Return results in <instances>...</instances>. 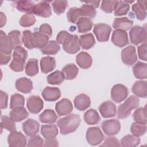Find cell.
I'll use <instances>...</instances> for the list:
<instances>
[{
    "label": "cell",
    "mask_w": 147,
    "mask_h": 147,
    "mask_svg": "<svg viewBox=\"0 0 147 147\" xmlns=\"http://www.w3.org/2000/svg\"><path fill=\"white\" fill-rule=\"evenodd\" d=\"M80 122L81 119L79 115L71 114L60 118L57 124L60 129L61 134L65 135L74 132L79 126Z\"/></svg>",
    "instance_id": "6da1fadb"
},
{
    "label": "cell",
    "mask_w": 147,
    "mask_h": 147,
    "mask_svg": "<svg viewBox=\"0 0 147 147\" xmlns=\"http://www.w3.org/2000/svg\"><path fill=\"white\" fill-rule=\"evenodd\" d=\"M140 100L134 95H130L118 107L117 117L119 119L126 118L129 116L131 110L138 107Z\"/></svg>",
    "instance_id": "7a4b0ae2"
},
{
    "label": "cell",
    "mask_w": 147,
    "mask_h": 147,
    "mask_svg": "<svg viewBox=\"0 0 147 147\" xmlns=\"http://www.w3.org/2000/svg\"><path fill=\"white\" fill-rule=\"evenodd\" d=\"M130 42L134 45H138L146 41V25L141 26L135 25L132 27L129 32Z\"/></svg>",
    "instance_id": "3957f363"
},
{
    "label": "cell",
    "mask_w": 147,
    "mask_h": 147,
    "mask_svg": "<svg viewBox=\"0 0 147 147\" xmlns=\"http://www.w3.org/2000/svg\"><path fill=\"white\" fill-rule=\"evenodd\" d=\"M86 137L90 145L96 146L102 142L104 139V135L99 127H91L87 129Z\"/></svg>",
    "instance_id": "277c9868"
},
{
    "label": "cell",
    "mask_w": 147,
    "mask_h": 147,
    "mask_svg": "<svg viewBox=\"0 0 147 147\" xmlns=\"http://www.w3.org/2000/svg\"><path fill=\"white\" fill-rule=\"evenodd\" d=\"M93 32L98 41L106 42L109 40L111 28L107 24L99 23L94 25Z\"/></svg>",
    "instance_id": "5b68a950"
},
{
    "label": "cell",
    "mask_w": 147,
    "mask_h": 147,
    "mask_svg": "<svg viewBox=\"0 0 147 147\" xmlns=\"http://www.w3.org/2000/svg\"><path fill=\"white\" fill-rule=\"evenodd\" d=\"M128 94L127 88L121 84H115L111 90V99L116 103H120L124 100L127 98Z\"/></svg>",
    "instance_id": "8992f818"
},
{
    "label": "cell",
    "mask_w": 147,
    "mask_h": 147,
    "mask_svg": "<svg viewBox=\"0 0 147 147\" xmlns=\"http://www.w3.org/2000/svg\"><path fill=\"white\" fill-rule=\"evenodd\" d=\"M122 62L127 65H133L137 60L136 48L134 46L129 45L124 48L121 52Z\"/></svg>",
    "instance_id": "52a82bcc"
},
{
    "label": "cell",
    "mask_w": 147,
    "mask_h": 147,
    "mask_svg": "<svg viewBox=\"0 0 147 147\" xmlns=\"http://www.w3.org/2000/svg\"><path fill=\"white\" fill-rule=\"evenodd\" d=\"M101 127L106 135L113 136L120 131L121 124L119 121L116 119H107L102 122Z\"/></svg>",
    "instance_id": "ba28073f"
},
{
    "label": "cell",
    "mask_w": 147,
    "mask_h": 147,
    "mask_svg": "<svg viewBox=\"0 0 147 147\" xmlns=\"http://www.w3.org/2000/svg\"><path fill=\"white\" fill-rule=\"evenodd\" d=\"M7 142L10 146L24 147L26 145L27 140L21 131L15 130L8 136Z\"/></svg>",
    "instance_id": "9c48e42d"
},
{
    "label": "cell",
    "mask_w": 147,
    "mask_h": 147,
    "mask_svg": "<svg viewBox=\"0 0 147 147\" xmlns=\"http://www.w3.org/2000/svg\"><path fill=\"white\" fill-rule=\"evenodd\" d=\"M80 44L76 34H71L63 44V49L67 53L74 54L80 50Z\"/></svg>",
    "instance_id": "30bf717a"
},
{
    "label": "cell",
    "mask_w": 147,
    "mask_h": 147,
    "mask_svg": "<svg viewBox=\"0 0 147 147\" xmlns=\"http://www.w3.org/2000/svg\"><path fill=\"white\" fill-rule=\"evenodd\" d=\"M33 14L44 18L50 17L52 14V9L49 2L42 1L35 4L33 9Z\"/></svg>",
    "instance_id": "8fae6325"
},
{
    "label": "cell",
    "mask_w": 147,
    "mask_h": 147,
    "mask_svg": "<svg viewBox=\"0 0 147 147\" xmlns=\"http://www.w3.org/2000/svg\"><path fill=\"white\" fill-rule=\"evenodd\" d=\"M44 103L38 95H32L27 99L26 106L32 114H37L43 109Z\"/></svg>",
    "instance_id": "7c38bea8"
},
{
    "label": "cell",
    "mask_w": 147,
    "mask_h": 147,
    "mask_svg": "<svg viewBox=\"0 0 147 147\" xmlns=\"http://www.w3.org/2000/svg\"><path fill=\"white\" fill-rule=\"evenodd\" d=\"M112 42L118 47H123L129 44L127 33L125 30L115 29L113 31L111 37Z\"/></svg>",
    "instance_id": "4fadbf2b"
},
{
    "label": "cell",
    "mask_w": 147,
    "mask_h": 147,
    "mask_svg": "<svg viewBox=\"0 0 147 147\" xmlns=\"http://www.w3.org/2000/svg\"><path fill=\"white\" fill-rule=\"evenodd\" d=\"M98 109L100 114L104 118L113 117L116 115V106L110 100H107L101 103Z\"/></svg>",
    "instance_id": "5bb4252c"
},
{
    "label": "cell",
    "mask_w": 147,
    "mask_h": 147,
    "mask_svg": "<svg viewBox=\"0 0 147 147\" xmlns=\"http://www.w3.org/2000/svg\"><path fill=\"white\" fill-rule=\"evenodd\" d=\"M55 110L59 116H63L69 114L72 112L73 106L69 99L63 98L56 103Z\"/></svg>",
    "instance_id": "9a60e30c"
},
{
    "label": "cell",
    "mask_w": 147,
    "mask_h": 147,
    "mask_svg": "<svg viewBox=\"0 0 147 147\" xmlns=\"http://www.w3.org/2000/svg\"><path fill=\"white\" fill-rule=\"evenodd\" d=\"M22 127L26 136L32 137L38 132L40 125L37 121L29 118L22 123Z\"/></svg>",
    "instance_id": "2e32d148"
},
{
    "label": "cell",
    "mask_w": 147,
    "mask_h": 147,
    "mask_svg": "<svg viewBox=\"0 0 147 147\" xmlns=\"http://www.w3.org/2000/svg\"><path fill=\"white\" fill-rule=\"evenodd\" d=\"M60 96L61 92L57 87H47L42 92V96L47 101H56L60 98Z\"/></svg>",
    "instance_id": "e0dca14e"
},
{
    "label": "cell",
    "mask_w": 147,
    "mask_h": 147,
    "mask_svg": "<svg viewBox=\"0 0 147 147\" xmlns=\"http://www.w3.org/2000/svg\"><path fill=\"white\" fill-rule=\"evenodd\" d=\"M74 105L76 109L79 111L86 110L91 105L90 97L85 94H80L74 99Z\"/></svg>",
    "instance_id": "ac0fdd59"
},
{
    "label": "cell",
    "mask_w": 147,
    "mask_h": 147,
    "mask_svg": "<svg viewBox=\"0 0 147 147\" xmlns=\"http://www.w3.org/2000/svg\"><path fill=\"white\" fill-rule=\"evenodd\" d=\"M16 89L22 93H30L33 89V83L30 79L24 78H20L16 82Z\"/></svg>",
    "instance_id": "d6986e66"
},
{
    "label": "cell",
    "mask_w": 147,
    "mask_h": 147,
    "mask_svg": "<svg viewBox=\"0 0 147 147\" xmlns=\"http://www.w3.org/2000/svg\"><path fill=\"white\" fill-rule=\"evenodd\" d=\"M146 1H138L131 7L132 11L136 14L137 18L140 21L144 20L146 17Z\"/></svg>",
    "instance_id": "ffe728a7"
},
{
    "label": "cell",
    "mask_w": 147,
    "mask_h": 147,
    "mask_svg": "<svg viewBox=\"0 0 147 147\" xmlns=\"http://www.w3.org/2000/svg\"><path fill=\"white\" fill-rule=\"evenodd\" d=\"M49 37L39 32L33 33V48L41 49L44 47L49 42Z\"/></svg>",
    "instance_id": "44dd1931"
},
{
    "label": "cell",
    "mask_w": 147,
    "mask_h": 147,
    "mask_svg": "<svg viewBox=\"0 0 147 147\" xmlns=\"http://www.w3.org/2000/svg\"><path fill=\"white\" fill-rule=\"evenodd\" d=\"M76 62L83 69L89 68L92 63L91 56L86 52H80L76 56Z\"/></svg>",
    "instance_id": "7402d4cb"
},
{
    "label": "cell",
    "mask_w": 147,
    "mask_h": 147,
    "mask_svg": "<svg viewBox=\"0 0 147 147\" xmlns=\"http://www.w3.org/2000/svg\"><path fill=\"white\" fill-rule=\"evenodd\" d=\"M131 91L137 96L146 98L147 96V83L144 80L136 81L132 86Z\"/></svg>",
    "instance_id": "603a6c76"
},
{
    "label": "cell",
    "mask_w": 147,
    "mask_h": 147,
    "mask_svg": "<svg viewBox=\"0 0 147 147\" xmlns=\"http://www.w3.org/2000/svg\"><path fill=\"white\" fill-rule=\"evenodd\" d=\"M14 7L20 11L33 14L34 3L32 1H15L13 2Z\"/></svg>",
    "instance_id": "cb8c5ba5"
},
{
    "label": "cell",
    "mask_w": 147,
    "mask_h": 147,
    "mask_svg": "<svg viewBox=\"0 0 147 147\" xmlns=\"http://www.w3.org/2000/svg\"><path fill=\"white\" fill-rule=\"evenodd\" d=\"M56 67V61L51 56L43 57L40 60L41 71L42 73L47 74L52 71Z\"/></svg>",
    "instance_id": "d4e9b609"
},
{
    "label": "cell",
    "mask_w": 147,
    "mask_h": 147,
    "mask_svg": "<svg viewBox=\"0 0 147 147\" xmlns=\"http://www.w3.org/2000/svg\"><path fill=\"white\" fill-rule=\"evenodd\" d=\"M13 49L11 42L9 37L3 31H0V51L6 54H10L11 53Z\"/></svg>",
    "instance_id": "484cf974"
},
{
    "label": "cell",
    "mask_w": 147,
    "mask_h": 147,
    "mask_svg": "<svg viewBox=\"0 0 147 147\" xmlns=\"http://www.w3.org/2000/svg\"><path fill=\"white\" fill-rule=\"evenodd\" d=\"M133 21L127 17L116 18L113 23V27L115 29H121L123 30H129L132 28Z\"/></svg>",
    "instance_id": "4316f807"
},
{
    "label": "cell",
    "mask_w": 147,
    "mask_h": 147,
    "mask_svg": "<svg viewBox=\"0 0 147 147\" xmlns=\"http://www.w3.org/2000/svg\"><path fill=\"white\" fill-rule=\"evenodd\" d=\"M133 72L134 76L139 79H146L147 65L145 63L137 61L133 67Z\"/></svg>",
    "instance_id": "83f0119b"
},
{
    "label": "cell",
    "mask_w": 147,
    "mask_h": 147,
    "mask_svg": "<svg viewBox=\"0 0 147 147\" xmlns=\"http://www.w3.org/2000/svg\"><path fill=\"white\" fill-rule=\"evenodd\" d=\"M40 131L45 139L55 138L58 134V129L55 125H43Z\"/></svg>",
    "instance_id": "f1b7e54d"
},
{
    "label": "cell",
    "mask_w": 147,
    "mask_h": 147,
    "mask_svg": "<svg viewBox=\"0 0 147 147\" xmlns=\"http://www.w3.org/2000/svg\"><path fill=\"white\" fill-rule=\"evenodd\" d=\"M79 41L80 46L83 49H89L93 47L95 44V40L92 33L80 35Z\"/></svg>",
    "instance_id": "f546056e"
},
{
    "label": "cell",
    "mask_w": 147,
    "mask_h": 147,
    "mask_svg": "<svg viewBox=\"0 0 147 147\" xmlns=\"http://www.w3.org/2000/svg\"><path fill=\"white\" fill-rule=\"evenodd\" d=\"M79 33H86L90 31L93 26L92 20L87 17H80L76 22Z\"/></svg>",
    "instance_id": "4dcf8cb0"
},
{
    "label": "cell",
    "mask_w": 147,
    "mask_h": 147,
    "mask_svg": "<svg viewBox=\"0 0 147 147\" xmlns=\"http://www.w3.org/2000/svg\"><path fill=\"white\" fill-rule=\"evenodd\" d=\"M39 120L42 123H53L57 119V116L54 110L52 109L45 110L38 117Z\"/></svg>",
    "instance_id": "1f68e13d"
},
{
    "label": "cell",
    "mask_w": 147,
    "mask_h": 147,
    "mask_svg": "<svg viewBox=\"0 0 147 147\" xmlns=\"http://www.w3.org/2000/svg\"><path fill=\"white\" fill-rule=\"evenodd\" d=\"M29 115V113L24 107L16 108L10 112V117L14 122H20L26 119Z\"/></svg>",
    "instance_id": "d6a6232c"
},
{
    "label": "cell",
    "mask_w": 147,
    "mask_h": 147,
    "mask_svg": "<svg viewBox=\"0 0 147 147\" xmlns=\"http://www.w3.org/2000/svg\"><path fill=\"white\" fill-rule=\"evenodd\" d=\"M63 74L67 80H72L75 79L78 74L79 69L77 66L74 64H68L65 65L63 69Z\"/></svg>",
    "instance_id": "836d02e7"
},
{
    "label": "cell",
    "mask_w": 147,
    "mask_h": 147,
    "mask_svg": "<svg viewBox=\"0 0 147 147\" xmlns=\"http://www.w3.org/2000/svg\"><path fill=\"white\" fill-rule=\"evenodd\" d=\"M84 119L88 125H95L99 123L100 118L96 110L91 109L86 111L84 114Z\"/></svg>",
    "instance_id": "e575fe53"
},
{
    "label": "cell",
    "mask_w": 147,
    "mask_h": 147,
    "mask_svg": "<svg viewBox=\"0 0 147 147\" xmlns=\"http://www.w3.org/2000/svg\"><path fill=\"white\" fill-rule=\"evenodd\" d=\"M60 49L59 44L56 41L51 40L44 47L40 49V51L44 55H53L56 54Z\"/></svg>",
    "instance_id": "d590c367"
},
{
    "label": "cell",
    "mask_w": 147,
    "mask_h": 147,
    "mask_svg": "<svg viewBox=\"0 0 147 147\" xmlns=\"http://www.w3.org/2000/svg\"><path fill=\"white\" fill-rule=\"evenodd\" d=\"M140 143V138L139 137L130 134L125 136L121 140V146L125 147H134L138 145Z\"/></svg>",
    "instance_id": "8d00e7d4"
},
{
    "label": "cell",
    "mask_w": 147,
    "mask_h": 147,
    "mask_svg": "<svg viewBox=\"0 0 147 147\" xmlns=\"http://www.w3.org/2000/svg\"><path fill=\"white\" fill-rule=\"evenodd\" d=\"M130 9V5L126 3L125 1H117L114 6V16H120L126 15Z\"/></svg>",
    "instance_id": "74e56055"
},
{
    "label": "cell",
    "mask_w": 147,
    "mask_h": 147,
    "mask_svg": "<svg viewBox=\"0 0 147 147\" xmlns=\"http://www.w3.org/2000/svg\"><path fill=\"white\" fill-rule=\"evenodd\" d=\"M67 17L69 22L76 23L80 17H83L82 10L80 7H71L67 13Z\"/></svg>",
    "instance_id": "f35d334b"
},
{
    "label": "cell",
    "mask_w": 147,
    "mask_h": 147,
    "mask_svg": "<svg viewBox=\"0 0 147 147\" xmlns=\"http://www.w3.org/2000/svg\"><path fill=\"white\" fill-rule=\"evenodd\" d=\"M26 74L29 76H33L38 72V60L36 59H30L25 65Z\"/></svg>",
    "instance_id": "ab89813d"
},
{
    "label": "cell",
    "mask_w": 147,
    "mask_h": 147,
    "mask_svg": "<svg viewBox=\"0 0 147 147\" xmlns=\"http://www.w3.org/2000/svg\"><path fill=\"white\" fill-rule=\"evenodd\" d=\"M65 79L63 72L60 71H55L47 76V82L50 84H60Z\"/></svg>",
    "instance_id": "60d3db41"
},
{
    "label": "cell",
    "mask_w": 147,
    "mask_h": 147,
    "mask_svg": "<svg viewBox=\"0 0 147 147\" xmlns=\"http://www.w3.org/2000/svg\"><path fill=\"white\" fill-rule=\"evenodd\" d=\"M7 36L9 37L13 48L21 47L22 43V36L21 32L18 30H14L10 32Z\"/></svg>",
    "instance_id": "b9f144b4"
},
{
    "label": "cell",
    "mask_w": 147,
    "mask_h": 147,
    "mask_svg": "<svg viewBox=\"0 0 147 147\" xmlns=\"http://www.w3.org/2000/svg\"><path fill=\"white\" fill-rule=\"evenodd\" d=\"M134 120L139 123L146 125V106L144 107H140L137 109L133 114Z\"/></svg>",
    "instance_id": "7bdbcfd3"
},
{
    "label": "cell",
    "mask_w": 147,
    "mask_h": 147,
    "mask_svg": "<svg viewBox=\"0 0 147 147\" xmlns=\"http://www.w3.org/2000/svg\"><path fill=\"white\" fill-rule=\"evenodd\" d=\"M25 103L24 97L19 94H14L11 96L10 108L12 110L16 108L24 107Z\"/></svg>",
    "instance_id": "ee69618b"
},
{
    "label": "cell",
    "mask_w": 147,
    "mask_h": 147,
    "mask_svg": "<svg viewBox=\"0 0 147 147\" xmlns=\"http://www.w3.org/2000/svg\"><path fill=\"white\" fill-rule=\"evenodd\" d=\"M146 125L141 124L137 122H133L130 127V132L133 135L140 137L143 136L146 131Z\"/></svg>",
    "instance_id": "f6af8a7d"
},
{
    "label": "cell",
    "mask_w": 147,
    "mask_h": 147,
    "mask_svg": "<svg viewBox=\"0 0 147 147\" xmlns=\"http://www.w3.org/2000/svg\"><path fill=\"white\" fill-rule=\"evenodd\" d=\"M1 126L2 130L4 128L10 132L16 130V126L14 121L10 117L9 118L6 115H3L1 117Z\"/></svg>",
    "instance_id": "bcb514c9"
},
{
    "label": "cell",
    "mask_w": 147,
    "mask_h": 147,
    "mask_svg": "<svg viewBox=\"0 0 147 147\" xmlns=\"http://www.w3.org/2000/svg\"><path fill=\"white\" fill-rule=\"evenodd\" d=\"M52 5L54 12L60 15L64 12L68 6V2L67 1H55L52 2Z\"/></svg>",
    "instance_id": "7dc6e473"
},
{
    "label": "cell",
    "mask_w": 147,
    "mask_h": 147,
    "mask_svg": "<svg viewBox=\"0 0 147 147\" xmlns=\"http://www.w3.org/2000/svg\"><path fill=\"white\" fill-rule=\"evenodd\" d=\"M36 22V18L32 14H25L23 15L20 20V24L23 27H29Z\"/></svg>",
    "instance_id": "c3c4849f"
},
{
    "label": "cell",
    "mask_w": 147,
    "mask_h": 147,
    "mask_svg": "<svg viewBox=\"0 0 147 147\" xmlns=\"http://www.w3.org/2000/svg\"><path fill=\"white\" fill-rule=\"evenodd\" d=\"M80 9L82 10L83 17L93 18L96 16V11L95 7L90 5L84 3L80 7Z\"/></svg>",
    "instance_id": "681fc988"
},
{
    "label": "cell",
    "mask_w": 147,
    "mask_h": 147,
    "mask_svg": "<svg viewBox=\"0 0 147 147\" xmlns=\"http://www.w3.org/2000/svg\"><path fill=\"white\" fill-rule=\"evenodd\" d=\"M22 42L26 48L29 49H33V33L29 30H25L22 33Z\"/></svg>",
    "instance_id": "f907efd6"
},
{
    "label": "cell",
    "mask_w": 147,
    "mask_h": 147,
    "mask_svg": "<svg viewBox=\"0 0 147 147\" xmlns=\"http://www.w3.org/2000/svg\"><path fill=\"white\" fill-rule=\"evenodd\" d=\"M25 64V60L13 59L11 62L9 64V67L10 69L14 72H21L24 69Z\"/></svg>",
    "instance_id": "816d5d0a"
},
{
    "label": "cell",
    "mask_w": 147,
    "mask_h": 147,
    "mask_svg": "<svg viewBox=\"0 0 147 147\" xmlns=\"http://www.w3.org/2000/svg\"><path fill=\"white\" fill-rule=\"evenodd\" d=\"M44 140L39 135H34L32 136L28 143L29 147H41L44 146Z\"/></svg>",
    "instance_id": "f5cc1de1"
},
{
    "label": "cell",
    "mask_w": 147,
    "mask_h": 147,
    "mask_svg": "<svg viewBox=\"0 0 147 147\" xmlns=\"http://www.w3.org/2000/svg\"><path fill=\"white\" fill-rule=\"evenodd\" d=\"M28 57L27 51L22 47H18L14 49L13 53V59H22L26 60Z\"/></svg>",
    "instance_id": "db71d44e"
},
{
    "label": "cell",
    "mask_w": 147,
    "mask_h": 147,
    "mask_svg": "<svg viewBox=\"0 0 147 147\" xmlns=\"http://www.w3.org/2000/svg\"><path fill=\"white\" fill-rule=\"evenodd\" d=\"M117 1H102L100 5V9L105 12L111 13L114 10Z\"/></svg>",
    "instance_id": "11a10c76"
},
{
    "label": "cell",
    "mask_w": 147,
    "mask_h": 147,
    "mask_svg": "<svg viewBox=\"0 0 147 147\" xmlns=\"http://www.w3.org/2000/svg\"><path fill=\"white\" fill-rule=\"evenodd\" d=\"M101 146H120L121 144L118 139L114 137H106Z\"/></svg>",
    "instance_id": "9f6ffc18"
},
{
    "label": "cell",
    "mask_w": 147,
    "mask_h": 147,
    "mask_svg": "<svg viewBox=\"0 0 147 147\" xmlns=\"http://www.w3.org/2000/svg\"><path fill=\"white\" fill-rule=\"evenodd\" d=\"M146 42L142 43L137 47L138 55L141 60L146 61Z\"/></svg>",
    "instance_id": "6f0895ef"
},
{
    "label": "cell",
    "mask_w": 147,
    "mask_h": 147,
    "mask_svg": "<svg viewBox=\"0 0 147 147\" xmlns=\"http://www.w3.org/2000/svg\"><path fill=\"white\" fill-rule=\"evenodd\" d=\"M39 32L51 37L52 35V29L51 26L48 24H43L39 28Z\"/></svg>",
    "instance_id": "680465c9"
},
{
    "label": "cell",
    "mask_w": 147,
    "mask_h": 147,
    "mask_svg": "<svg viewBox=\"0 0 147 147\" xmlns=\"http://www.w3.org/2000/svg\"><path fill=\"white\" fill-rule=\"evenodd\" d=\"M71 35L70 33H69L66 30H61L60 31L57 37H56V41L60 44H63L64 41L66 40V39Z\"/></svg>",
    "instance_id": "91938a15"
},
{
    "label": "cell",
    "mask_w": 147,
    "mask_h": 147,
    "mask_svg": "<svg viewBox=\"0 0 147 147\" xmlns=\"http://www.w3.org/2000/svg\"><path fill=\"white\" fill-rule=\"evenodd\" d=\"M1 94V109H6L8 103V95L3 91H0Z\"/></svg>",
    "instance_id": "94428289"
},
{
    "label": "cell",
    "mask_w": 147,
    "mask_h": 147,
    "mask_svg": "<svg viewBox=\"0 0 147 147\" xmlns=\"http://www.w3.org/2000/svg\"><path fill=\"white\" fill-rule=\"evenodd\" d=\"M11 60V53L6 54L3 52H0V63L1 65L7 64Z\"/></svg>",
    "instance_id": "6125c7cd"
},
{
    "label": "cell",
    "mask_w": 147,
    "mask_h": 147,
    "mask_svg": "<svg viewBox=\"0 0 147 147\" xmlns=\"http://www.w3.org/2000/svg\"><path fill=\"white\" fill-rule=\"evenodd\" d=\"M59 144L57 140L55 138H51V139H46L44 142V146H58Z\"/></svg>",
    "instance_id": "be15d7a7"
},
{
    "label": "cell",
    "mask_w": 147,
    "mask_h": 147,
    "mask_svg": "<svg viewBox=\"0 0 147 147\" xmlns=\"http://www.w3.org/2000/svg\"><path fill=\"white\" fill-rule=\"evenodd\" d=\"M0 16H1V28H2L6 22V17L2 12L0 13Z\"/></svg>",
    "instance_id": "e7e4bbea"
},
{
    "label": "cell",
    "mask_w": 147,
    "mask_h": 147,
    "mask_svg": "<svg viewBox=\"0 0 147 147\" xmlns=\"http://www.w3.org/2000/svg\"><path fill=\"white\" fill-rule=\"evenodd\" d=\"M85 3H87V4H88V5H90L91 6H92L96 8V7H98L99 5V3H100V1H86V2H84Z\"/></svg>",
    "instance_id": "03108f58"
}]
</instances>
